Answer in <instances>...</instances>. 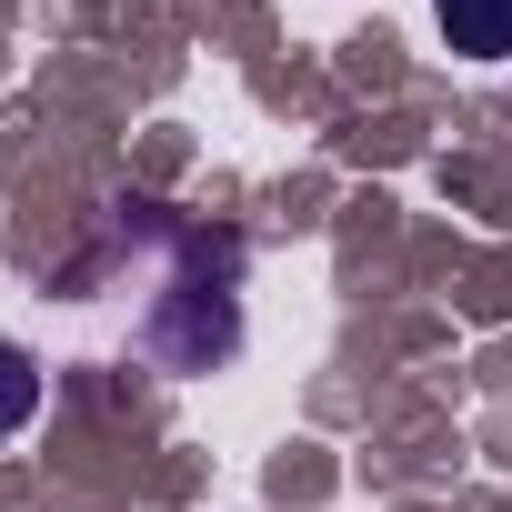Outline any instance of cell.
<instances>
[{"instance_id": "6da1fadb", "label": "cell", "mask_w": 512, "mask_h": 512, "mask_svg": "<svg viewBox=\"0 0 512 512\" xmlns=\"http://www.w3.org/2000/svg\"><path fill=\"white\" fill-rule=\"evenodd\" d=\"M432 21L462 61H512V0H432Z\"/></svg>"}, {"instance_id": "7a4b0ae2", "label": "cell", "mask_w": 512, "mask_h": 512, "mask_svg": "<svg viewBox=\"0 0 512 512\" xmlns=\"http://www.w3.org/2000/svg\"><path fill=\"white\" fill-rule=\"evenodd\" d=\"M31 412H41V362H31L21 342H0V442H11Z\"/></svg>"}]
</instances>
